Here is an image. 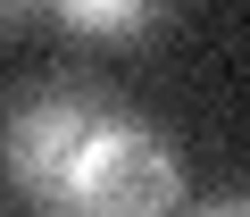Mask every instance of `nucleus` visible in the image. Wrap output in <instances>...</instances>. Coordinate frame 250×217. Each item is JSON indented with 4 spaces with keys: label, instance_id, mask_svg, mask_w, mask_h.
<instances>
[{
    "label": "nucleus",
    "instance_id": "nucleus-1",
    "mask_svg": "<svg viewBox=\"0 0 250 217\" xmlns=\"http://www.w3.org/2000/svg\"><path fill=\"white\" fill-rule=\"evenodd\" d=\"M0 175L59 217H167L184 200V167L167 134L125 117L83 84H50L9 100L0 117Z\"/></svg>",
    "mask_w": 250,
    "mask_h": 217
},
{
    "label": "nucleus",
    "instance_id": "nucleus-2",
    "mask_svg": "<svg viewBox=\"0 0 250 217\" xmlns=\"http://www.w3.org/2000/svg\"><path fill=\"white\" fill-rule=\"evenodd\" d=\"M59 17L75 34H108V42H134L159 25V0H59Z\"/></svg>",
    "mask_w": 250,
    "mask_h": 217
},
{
    "label": "nucleus",
    "instance_id": "nucleus-3",
    "mask_svg": "<svg viewBox=\"0 0 250 217\" xmlns=\"http://www.w3.org/2000/svg\"><path fill=\"white\" fill-rule=\"evenodd\" d=\"M192 217H250V200H242V192H225V200H208V209H192Z\"/></svg>",
    "mask_w": 250,
    "mask_h": 217
},
{
    "label": "nucleus",
    "instance_id": "nucleus-4",
    "mask_svg": "<svg viewBox=\"0 0 250 217\" xmlns=\"http://www.w3.org/2000/svg\"><path fill=\"white\" fill-rule=\"evenodd\" d=\"M25 9H59V0H0V25H9V17H25Z\"/></svg>",
    "mask_w": 250,
    "mask_h": 217
}]
</instances>
